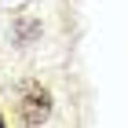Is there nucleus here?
Segmentation results:
<instances>
[{
	"instance_id": "f257e3e1",
	"label": "nucleus",
	"mask_w": 128,
	"mask_h": 128,
	"mask_svg": "<svg viewBox=\"0 0 128 128\" xmlns=\"http://www.w3.org/2000/svg\"><path fill=\"white\" fill-rule=\"evenodd\" d=\"M48 114H51V92L40 84H30L18 99V121L22 124H44Z\"/></svg>"
},
{
	"instance_id": "f03ea898",
	"label": "nucleus",
	"mask_w": 128,
	"mask_h": 128,
	"mask_svg": "<svg viewBox=\"0 0 128 128\" xmlns=\"http://www.w3.org/2000/svg\"><path fill=\"white\" fill-rule=\"evenodd\" d=\"M0 128H4V114H0Z\"/></svg>"
}]
</instances>
